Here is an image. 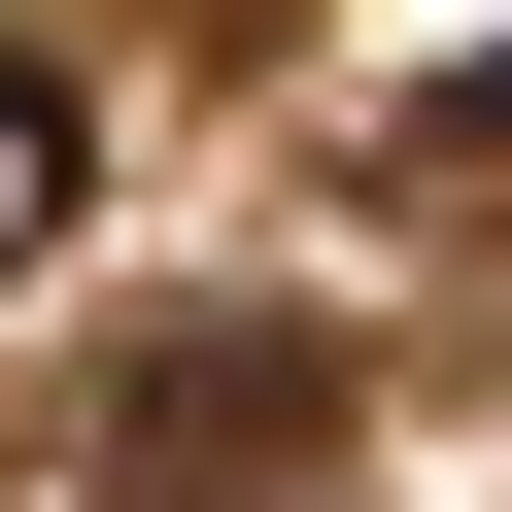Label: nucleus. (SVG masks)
Returning a JSON list of instances; mask_svg holds the SVG:
<instances>
[{"instance_id": "1", "label": "nucleus", "mask_w": 512, "mask_h": 512, "mask_svg": "<svg viewBox=\"0 0 512 512\" xmlns=\"http://www.w3.org/2000/svg\"><path fill=\"white\" fill-rule=\"evenodd\" d=\"M0 239H69V69H0Z\"/></svg>"}]
</instances>
